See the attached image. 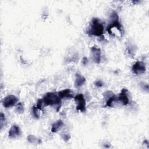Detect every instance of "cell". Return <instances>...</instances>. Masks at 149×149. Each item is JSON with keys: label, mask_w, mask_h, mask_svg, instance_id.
<instances>
[{"label": "cell", "mask_w": 149, "mask_h": 149, "mask_svg": "<svg viewBox=\"0 0 149 149\" xmlns=\"http://www.w3.org/2000/svg\"><path fill=\"white\" fill-rule=\"evenodd\" d=\"M104 26L98 18H93L88 34L95 36H101L104 33Z\"/></svg>", "instance_id": "6da1fadb"}, {"label": "cell", "mask_w": 149, "mask_h": 149, "mask_svg": "<svg viewBox=\"0 0 149 149\" xmlns=\"http://www.w3.org/2000/svg\"><path fill=\"white\" fill-rule=\"evenodd\" d=\"M43 102L45 105H56L59 108L61 104V100L58 94L56 93H47L42 98Z\"/></svg>", "instance_id": "7a4b0ae2"}, {"label": "cell", "mask_w": 149, "mask_h": 149, "mask_svg": "<svg viewBox=\"0 0 149 149\" xmlns=\"http://www.w3.org/2000/svg\"><path fill=\"white\" fill-rule=\"evenodd\" d=\"M74 100L77 103L76 109L78 111L84 112L86 109V100L84 98L83 94H79L74 97Z\"/></svg>", "instance_id": "3957f363"}, {"label": "cell", "mask_w": 149, "mask_h": 149, "mask_svg": "<svg viewBox=\"0 0 149 149\" xmlns=\"http://www.w3.org/2000/svg\"><path fill=\"white\" fill-rule=\"evenodd\" d=\"M18 101L17 98L13 95H9L3 98L2 104L5 108H10L14 106Z\"/></svg>", "instance_id": "277c9868"}, {"label": "cell", "mask_w": 149, "mask_h": 149, "mask_svg": "<svg viewBox=\"0 0 149 149\" xmlns=\"http://www.w3.org/2000/svg\"><path fill=\"white\" fill-rule=\"evenodd\" d=\"M132 72L136 74H141L146 72L145 63L141 61H137L132 66Z\"/></svg>", "instance_id": "5b68a950"}, {"label": "cell", "mask_w": 149, "mask_h": 149, "mask_svg": "<svg viewBox=\"0 0 149 149\" xmlns=\"http://www.w3.org/2000/svg\"><path fill=\"white\" fill-rule=\"evenodd\" d=\"M91 52L93 59L96 63H99L101 61V50L100 48L94 46L91 48Z\"/></svg>", "instance_id": "8992f818"}, {"label": "cell", "mask_w": 149, "mask_h": 149, "mask_svg": "<svg viewBox=\"0 0 149 149\" xmlns=\"http://www.w3.org/2000/svg\"><path fill=\"white\" fill-rule=\"evenodd\" d=\"M127 93H128V91L127 89L123 88L122 90L119 97H118V101H119L123 105H126L128 104L129 102L128 95H127Z\"/></svg>", "instance_id": "52a82bcc"}, {"label": "cell", "mask_w": 149, "mask_h": 149, "mask_svg": "<svg viewBox=\"0 0 149 149\" xmlns=\"http://www.w3.org/2000/svg\"><path fill=\"white\" fill-rule=\"evenodd\" d=\"M20 133L21 132L19 127L17 126V125H14L12 126V127H10L8 133V135L10 138H15L20 136Z\"/></svg>", "instance_id": "ba28073f"}, {"label": "cell", "mask_w": 149, "mask_h": 149, "mask_svg": "<svg viewBox=\"0 0 149 149\" xmlns=\"http://www.w3.org/2000/svg\"><path fill=\"white\" fill-rule=\"evenodd\" d=\"M58 94L61 99L63 98H73L72 92L70 89H65L62 91H60L58 92Z\"/></svg>", "instance_id": "9c48e42d"}, {"label": "cell", "mask_w": 149, "mask_h": 149, "mask_svg": "<svg viewBox=\"0 0 149 149\" xmlns=\"http://www.w3.org/2000/svg\"><path fill=\"white\" fill-rule=\"evenodd\" d=\"M86 81V79L84 77L81 76L80 74H76V79H75V86L77 87H80L82 86Z\"/></svg>", "instance_id": "30bf717a"}, {"label": "cell", "mask_w": 149, "mask_h": 149, "mask_svg": "<svg viewBox=\"0 0 149 149\" xmlns=\"http://www.w3.org/2000/svg\"><path fill=\"white\" fill-rule=\"evenodd\" d=\"M63 126V123L62 120H58L56 122H55L51 127V132L53 133L57 132L61 128H62Z\"/></svg>", "instance_id": "8fae6325"}, {"label": "cell", "mask_w": 149, "mask_h": 149, "mask_svg": "<svg viewBox=\"0 0 149 149\" xmlns=\"http://www.w3.org/2000/svg\"><path fill=\"white\" fill-rule=\"evenodd\" d=\"M117 100V97L116 95H113L112 96L110 97L108 99V100L107 101V103H106V105L105 107H112V104L113 103L114 101H116Z\"/></svg>", "instance_id": "7c38bea8"}, {"label": "cell", "mask_w": 149, "mask_h": 149, "mask_svg": "<svg viewBox=\"0 0 149 149\" xmlns=\"http://www.w3.org/2000/svg\"><path fill=\"white\" fill-rule=\"evenodd\" d=\"M27 141L30 143H37V144L41 143V141L37 139V138H36L33 135H29L27 137Z\"/></svg>", "instance_id": "4fadbf2b"}, {"label": "cell", "mask_w": 149, "mask_h": 149, "mask_svg": "<svg viewBox=\"0 0 149 149\" xmlns=\"http://www.w3.org/2000/svg\"><path fill=\"white\" fill-rule=\"evenodd\" d=\"M16 111L19 113H22L24 112V106L22 102H19L16 107Z\"/></svg>", "instance_id": "5bb4252c"}, {"label": "cell", "mask_w": 149, "mask_h": 149, "mask_svg": "<svg viewBox=\"0 0 149 149\" xmlns=\"http://www.w3.org/2000/svg\"><path fill=\"white\" fill-rule=\"evenodd\" d=\"M38 110H40L37 106L34 105L33 106V107L32 108V111H33V115L36 118H38L40 117V115H39V112H38Z\"/></svg>", "instance_id": "9a60e30c"}, {"label": "cell", "mask_w": 149, "mask_h": 149, "mask_svg": "<svg viewBox=\"0 0 149 149\" xmlns=\"http://www.w3.org/2000/svg\"><path fill=\"white\" fill-rule=\"evenodd\" d=\"M43 104H44V102H43L42 99H39V100L37 101L36 106L37 107V108H38L40 110H42Z\"/></svg>", "instance_id": "2e32d148"}, {"label": "cell", "mask_w": 149, "mask_h": 149, "mask_svg": "<svg viewBox=\"0 0 149 149\" xmlns=\"http://www.w3.org/2000/svg\"><path fill=\"white\" fill-rule=\"evenodd\" d=\"M5 115H3V113H1V128L2 129V125H3V121H5Z\"/></svg>", "instance_id": "e0dca14e"}, {"label": "cell", "mask_w": 149, "mask_h": 149, "mask_svg": "<svg viewBox=\"0 0 149 149\" xmlns=\"http://www.w3.org/2000/svg\"><path fill=\"white\" fill-rule=\"evenodd\" d=\"M95 85L98 87H101L103 86V83L100 80H98L95 82Z\"/></svg>", "instance_id": "ac0fdd59"}, {"label": "cell", "mask_w": 149, "mask_h": 149, "mask_svg": "<svg viewBox=\"0 0 149 149\" xmlns=\"http://www.w3.org/2000/svg\"><path fill=\"white\" fill-rule=\"evenodd\" d=\"M70 137V136L68 135V134H63V135H62V138H63V139L65 141H68V140H69Z\"/></svg>", "instance_id": "d6986e66"}, {"label": "cell", "mask_w": 149, "mask_h": 149, "mask_svg": "<svg viewBox=\"0 0 149 149\" xmlns=\"http://www.w3.org/2000/svg\"><path fill=\"white\" fill-rule=\"evenodd\" d=\"M83 64L84 65H86L87 63H88V59H87V58L86 57H84V58H83Z\"/></svg>", "instance_id": "ffe728a7"}]
</instances>
